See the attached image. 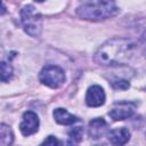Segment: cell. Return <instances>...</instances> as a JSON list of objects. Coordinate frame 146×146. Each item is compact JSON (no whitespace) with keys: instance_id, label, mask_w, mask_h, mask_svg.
Listing matches in <instances>:
<instances>
[{"instance_id":"obj_14","label":"cell","mask_w":146,"mask_h":146,"mask_svg":"<svg viewBox=\"0 0 146 146\" xmlns=\"http://www.w3.org/2000/svg\"><path fill=\"white\" fill-rule=\"evenodd\" d=\"M129 82L127 80H121V79H116V80H113L112 81V87L114 89H119V90H125L129 88Z\"/></svg>"},{"instance_id":"obj_6","label":"cell","mask_w":146,"mask_h":146,"mask_svg":"<svg viewBox=\"0 0 146 146\" xmlns=\"http://www.w3.org/2000/svg\"><path fill=\"white\" fill-rule=\"evenodd\" d=\"M86 103L90 107H98L105 103V92L99 86H91L86 95Z\"/></svg>"},{"instance_id":"obj_15","label":"cell","mask_w":146,"mask_h":146,"mask_svg":"<svg viewBox=\"0 0 146 146\" xmlns=\"http://www.w3.org/2000/svg\"><path fill=\"white\" fill-rule=\"evenodd\" d=\"M42 144H43V145H57V144H59V141H58L54 136H49Z\"/></svg>"},{"instance_id":"obj_12","label":"cell","mask_w":146,"mask_h":146,"mask_svg":"<svg viewBox=\"0 0 146 146\" xmlns=\"http://www.w3.org/2000/svg\"><path fill=\"white\" fill-rule=\"evenodd\" d=\"M13 76V67L7 62H0V80L7 82Z\"/></svg>"},{"instance_id":"obj_9","label":"cell","mask_w":146,"mask_h":146,"mask_svg":"<svg viewBox=\"0 0 146 146\" xmlns=\"http://www.w3.org/2000/svg\"><path fill=\"white\" fill-rule=\"evenodd\" d=\"M108 139L112 144L115 145H124L130 139V132L127 128H117L113 129L108 133Z\"/></svg>"},{"instance_id":"obj_8","label":"cell","mask_w":146,"mask_h":146,"mask_svg":"<svg viewBox=\"0 0 146 146\" xmlns=\"http://www.w3.org/2000/svg\"><path fill=\"white\" fill-rule=\"evenodd\" d=\"M106 128H107V123L105 122L104 119L102 117L94 119L89 122V136L94 139H98L105 133Z\"/></svg>"},{"instance_id":"obj_13","label":"cell","mask_w":146,"mask_h":146,"mask_svg":"<svg viewBox=\"0 0 146 146\" xmlns=\"http://www.w3.org/2000/svg\"><path fill=\"white\" fill-rule=\"evenodd\" d=\"M68 135H70V143H73V144L79 143V141L81 140V135H82V129H81V127L74 128L73 130H71V131L68 132Z\"/></svg>"},{"instance_id":"obj_10","label":"cell","mask_w":146,"mask_h":146,"mask_svg":"<svg viewBox=\"0 0 146 146\" xmlns=\"http://www.w3.org/2000/svg\"><path fill=\"white\" fill-rule=\"evenodd\" d=\"M54 117H55V121L59 124H64V125H70V124H73L75 122L79 121V119L72 114H70L64 108H56L54 111Z\"/></svg>"},{"instance_id":"obj_4","label":"cell","mask_w":146,"mask_h":146,"mask_svg":"<svg viewBox=\"0 0 146 146\" xmlns=\"http://www.w3.org/2000/svg\"><path fill=\"white\" fill-rule=\"evenodd\" d=\"M39 79L47 87L56 89V88H59L65 82V74L60 67L55 65H48L42 68V71L40 72Z\"/></svg>"},{"instance_id":"obj_5","label":"cell","mask_w":146,"mask_h":146,"mask_svg":"<svg viewBox=\"0 0 146 146\" xmlns=\"http://www.w3.org/2000/svg\"><path fill=\"white\" fill-rule=\"evenodd\" d=\"M39 129V117L38 115L32 112L27 111L23 114V120L19 124V130L24 136L33 135Z\"/></svg>"},{"instance_id":"obj_11","label":"cell","mask_w":146,"mask_h":146,"mask_svg":"<svg viewBox=\"0 0 146 146\" xmlns=\"http://www.w3.org/2000/svg\"><path fill=\"white\" fill-rule=\"evenodd\" d=\"M14 140V135L11 129L6 125L0 123V145H10Z\"/></svg>"},{"instance_id":"obj_17","label":"cell","mask_w":146,"mask_h":146,"mask_svg":"<svg viewBox=\"0 0 146 146\" xmlns=\"http://www.w3.org/2000/svg\"><path fill=\"white\" fill-rule=\"evenodd\" d=\"M35 1H38V2H42V1H44V0H35Z\"/></svg>"},{"instance_id":"obj_3","label":"cell","mask_w":146,"mask_h":146,"mask_svg":"<svg viewBox=\"0 0 146 146\" xmlns=\"http://www.w3.org/2000/svg\"><path fill=\"white\" fill-rule=\"evenodd\" d=\"M21 22L24 27V31L29 35H40L42 30V17L32 5H27L21 10Z\"/></svg>"},{"instance_id":"obj_7","label":"cell","mask_w":146,"mask_h":146,"mask_svg":"<svg viewBox=\"0 0 146 146\" xmlns=\"http://www.w3.org/2000/svg\"><path fill=\"white\" fill-rule=\"evenodd\" d=\"M115 105L116 106L108 112V115L114 121H121V120H125V119H129L130 116H132L133 108L130 104L121 102V103H116Z\"/></svg>"},{"instance_id":"obj_2","label":"cell","mask_w":146,"mask_h":146,"mask_svg":"<svg viewBox=\"0 0 146 146\" xmlns=\"http://www.w3.org/2000/svg\"><path fill=\"white\" fill-rule=\"evenodd\" d=\"M117 11V7L115 6V0H97L96 2L86 3L78 8L76 14L84 19H105Z\"/></svg>"},{"instance_id":"obj_1","label":"cell","mask_w":146,"mask_h":146,"mask_svg":"<svg viewBox=\"0 0 146 146\" xmlns=\"http://www.w3.org/2000/svg\"><path fill=\"white\" fill-rule=\"evenodd\" d=\"M137 49V43L125 38H113L102 44L95 54V62L104 66L128 64Z\"/></svg>"},{"instance_id":"obj_16","label":"cell","mask_w":146,"mask_h":146,"mask_svg":"<svg viewBox=\"0 0 146 146\" xmlns=\"http://www.w3.org/2000/svg\"><path fill=\"white\" fill-rule=\"evenodd\" d=\"M6 11H7V9H6V6L2 3V1L0 0V15H3V14H6Z\"/></svg>"}]
</instances>
